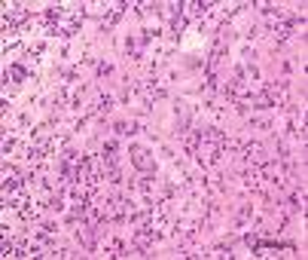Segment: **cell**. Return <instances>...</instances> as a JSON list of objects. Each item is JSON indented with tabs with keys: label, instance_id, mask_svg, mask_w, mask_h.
I'll use <instances>...</instances> for the list:
<instances>
[{
	"label": "cell",
	"instance_id": "1",
	"mask_svg": "<svg viewBox=\"0 0 308 260\" xmlns=\"http://www.w3.org/2000/svg\"><path fill=\"white\" fill-rule=\"evenodd\" d=\"M21 19H28L25 6H6V25L9 21H21Z\"/></svg>",
	"mask_w": 308,
	"mask_h": 260
}]
</instances>
